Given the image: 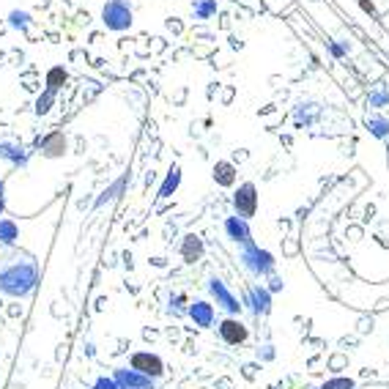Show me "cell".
I'll use <instances>...</instances> for the list:
<instances>
[{"label":"cell","mask_w":389,"mask_h":389,"mask_svg":"<svg viewBox=\"0 0 389 389\" xmlns=\"http://www.w3.org/2000/svg\"><path fill=\"white\" fill-rule=\"evenodd\" d=\"M220 337L227 345H241V343H247L250 329H247V324L239 315H227V318L220 321Z\"/></svg>","instance_id":"52a82bcc"},{"label":"cell","mask_w":389,"mask_h":389,"mask_svg":"<svg viewBox=\"0 0 389 389\" xmlns=\"http://www.w3.org/2000/svg\"><path fill=\"white\" fill-rule=\"evenodd\" d=\"M112 379H115L118 389H154V379H148L132 368H118L112 373Z\"/></svg>","instance_id":"ba28073f"},{"label":"cell","mask_w":389,"mask_h":389,"mask_svg":"<svg viewBox=\"0 0 389 389\" xmlns=\"http://www.w3.org/2000/svg\"><path fill=\"white\" fill-rule=\"evenodd\" d=\"M389 105V85L387 83H379L373 91H370V96H368V107L370 110H381V107H387Z\"/></svg>","instance_id":"ac0fdd59"},{"label":"cell","mask_w":389,"mask_h":389,"mask_svg":"<svg viewBox=\"0 0 389 389\" xmlns=\"http://www.w3.org/2000/svg\"><path fill=\"white\" fill-rule=\"evenodd\" d=\"M0 157L8 159L11 165H25L28 162V154L22 146H14V143H0Z\"/></svg>","instance_id":"e0dca14e"},{"label":"cell","mask_w":389,"mask_h":389,"mask_svg":"<svg viewBox=\"0 0 389 389\" xmlns=\"http://www.w3.org/2000/svg\"><path fill=\"white\" fill-rule=\"evenodd\" d=\"M244 304H250V310H252L255 318L266 315V313L272 310V293H269V288L252 285V288L247 291V296H244Z\"/></svg>","instance_id":"9c48e42d"},{"label":"cell","mask_w":389,"mask_h":389,"mask_svg":"<svg viewBox=\"0 0 389 389\" xmlns=\"http://www.w3.org/2000/svg\"><path fill=\"white\" fill-rule=\"evenodd\" d=\"M365 126L370 129V135H373V137H379V140H389V118L387 115H381V112H370V115L365 118Z\"/></svg>","instance_id":"9a60e30c"},{"label":"cell","mask_w":389,"mask_h":389,"mask_svg":"<svg viewBox=\"0 0 389 389\" xmlns=\"http://www.w3.org/2000/svg\"><path fill=\"white\" fill-rule=\"evenodd\" d=\"M178 187H181V167L173 165L170 170H167V175H165V181H162V187H159V192H157V198L165 200V198H170V195H175Z\"/></svg>","instance_id":"2e32d148"},{"label":"cell","mask_w":389,"mask_h":389,"mask_svg":"<svg viewBox=\"0 0 389 389\" xmlns=\"http://www.w3.org/2000/svg\"><path fill=\"white\" fill-rule=\"evenodd\" d=\"M217 0H192V14H195V19H200V22H206V19H211L214 14H217Z\"/></svg>","instance_id":"d6986e66"},{"label":"cell","mask_w":389,"mask_h":389,"mask_svg":"<svg viewBox=\"0 0 389 389\" xmlns=\"http://www.w3.org/2000/svg\"><path fill=\"white\" fill-rule=\"evenodd\" d=\"M53 105H55V91H50V88H47V91L36 99V107H33V110H36V115H47Z\"/></svg>","instance_id":"7402d4cb"},{"label":"cell","mask_w":389,"mask_h":389,"mask_svg":"<svg viewBox=\"0 0 389 389\" xmlns=\"http://www.w3.org/2000/svg\"><path fill=\"white\" fill-rule=\"evenodd\" d=\"M225 233H227V239L236 241V244H252L250 223L241 220V217H227V220H225Z\"/></svg>","instance_id":"7c38bea8"},{"label":"cell","mask_w":389,"mask_h":389,"mask_svg":"<svg viewBox=\"0 0 389 389\" xmlns=\"http://www.w3.org/2000/svg\"><path fill=\"white\" fill-rule=\"evenodd\" d=\"M239 261H241V266H244L252 277H269V275H275V266H277L275 255H272L269 250H261L255 241H252V244H244Z\"/></svg>","instance_id":"7a4b0ae2"},{"label":"cell","mask_w":389,"mask_h":389,"mask_svg":"<svg viewBox=\"0 0 389 389\" xmlns=\"http://www.w3.org/2000/svg\"><path fill=\"white\" fill-rule=\"evenodd\" d=\"M178 252H181V261H184V263H198V261L206 255V244H203V239H200L198 233H187Z\"/></svg>","instance_id":"8fae6325"},{"label":"cell","mask_w":389,"mask_h":389,"mask_svg":"<svg viewBox=\"0 0 389 389\" xmlns=\"http://www.w3.org/2000/svg\"><path fill=\"white\" fill-rule=\"evenodd\" d=\"M66 154V135L63 132H50L44 140H42V157L47 159H60Z\"/></svg>","instance_id":"4fadbf2b"},{"label":"cell","mask_w":389,"mask_h":389,"mask_svg":"<svg viewBox=\"0 0 389 389\" xmlns=\"http://www.w3.org/2000/svg\"><path fill=\"white\" fill-rule=\"evenodd\" d=\"M36 277H39V272L31 261L11 263L8 269L0 272V293L14 296V299H25L36 288Z\"/></svg>","instance_id":"6da1fadb"},{"label":"cell","mask_w":389,"mask_h":389,"mask_svg":"<svg viewBox=\"0 0 389 389\" xmlns=\"http://www.w3.org/2000/svg\"><path fill=\"white\" fill-rule=\"evenodd\" d=\"M129 368L137 370V373H143V376H148V379L165 376V362H162V356H159V354H151V351H135V354L129 356Z\"/></svg>","instance_id":"5b68a950"},{"label":"cell","mask_w":389,"mask_h":389,"mask_svg":"<svg viewBox=\"0 0 389 389\" xmlns=\"http://www.w3.org/2000/svg\"><path fill=\"white\" fill-rule=\"evenodd\" d=\"M8 25H11L14 31H28V28H31V14H28V11H19V8H14V11L8 14Z\"/></svg>","instance_id":"44dd1931"},{"label":"cell","mask_w":389,"mask_h":389,"mask_svg":"<svg viewBox=\"0 0 389 389\" xmlns=\"http://www.w3.org/2000/svg\"><path fill=\"white\" fill-rule=\"evenodd\" d=\"M121 189H123V178H121V181H115L110 189H105V195L96 200V209H99V206H105L107 200H112V198H115V192H121Z\"/></svg>","instance_id":"cb8c5ba5"},{"label":"cell","mask_w":389,"mask_h":389,"mask_svg":"<svg viewBox=\"0 0 389 389\" xmlns=\"http://www.w3.org/2000/svg\"><path fill=\"white\" fill-rule=\"evenodd\" d=\"M233 209H236V217L241 220H252L258 214V189L252 181H244L233 192Z\"/></svg>","instance_id":"277c9868"},{"label":"cell","mask_w":389,"mask_h":389,"mask_svg":"<svg viewBox=\"0 0 389 389\" xmlns=\"http://www.w3.org/2000/svg\"><path fill=\"white\" fill-rule=\"evenodd\" d=\"M91 389H118V384H115V379L102 376V379H96V384H94Z\"/></svg>","instance_id":"484cf974"},{"label":"cell","mask_w":389,"mask_h":389,"mask_svg":"<svg viewBox=\"0 0 389 389\" xmlns=\"http://www.w3.org/2000/svg\"><path fill=\"white\" fill-rule=\"evenodd\" d=\"M269 282H272V285H269V293H272V291H282V279H279L277 275H269Z\"/></svg>","instance_id":"83f0119b"},{"label":"cell","mask_w":389,"mask_h":389,"mask_svg":"<svg viewBox=\"0 0 389 389\" xmlns=\"http://www.w3.org/2000/svg\"><path fill=\"white\" fill-rule=\"evenodd\" d=\"M19 239V227H17V223L14 220H0V244H14Z\"/></svg>","instance_id":"ffe728a7"},{"label":"cell","mask_w":389,"mask_h":389,"mask_svg":"<svg viewBox=\"0 0 389 389\" xmlns=\"http://www.w3.org/2000/svg\"><path fill=\"white\" fill-rule=\"evenodd\" d=\"M236 178H239V170H236L233 162L223 159V162H217V165H214V181H217V187L230 189V187L236 184Z\"/></svg>","instance_id":"5bb4252c"},{"label":"cell","mask_w":389,"mask_h":389,"mask_svg":"<svg viewBox=\"0 0 389 389\" xmlns=\"http://www.w3.org/2000/svg\"><path fill=\"white\" fill-rule=\"evenodd\" d=\"M0 200H3V181H0Z\"/></svg>","instance_id":"f1b7e54d"},{"label":"cell","mask_w":389,"mask_h":389,"mask_svg":"<svg viewBox=\"0 0 389 389\" xmlns=\"http://www.w3.org/2000/svg\"><path fill=\"white\" fill-rule=\"evenodd\" d=\"M187 313H189V318L195 321V327H200V329H209V327H214V304L211 302H206V299H198V302H192L189 307H187Z\"/></svg>","instance_id":"30bf717a"},{"label":"cell","mask_w":389,"mask_h":389,"mask_svg":"<svg viewBox=\"0 0 389 389\" xmlns=\"http://www.w3.org/2000/svg\"><path fill=\"white\" fill-rule=\"evenodd\" d=\"M327 50H329L334 58H345V47H340L337 42H327Z\"/></svg>","instance_id":"4316f807"},{"label":"cell","mask_w":389,"mask_h":389,"mask_svg":"<svg viewBox=\"0 0 389 389\" xmlns=\"http://www.w3.org/2000/svg\"><path fill=\"white\" fill-rule=\"evenodd\" d=\"M102 22L115 31V33H123L132 28L135 22V11H132V3L129 0H107L102 6Z\"/></svg>","instance_id":"3957f363"},{"label":"cell","mask_w":389,"mask_h":389,"mask_svg":"<svg viewBox=\"0 0 389 389\" xmlns=\"http://www.w3.org/2000/svg\"><path fill=\"white\" fill-rule=\"evenodd\" d=\"M209 293H211V299L217 302V307H223L227 315H239V313H241V307H244V304H241V302H239V299L227 291V285H225L217 275H214V277H209Z\"/></svg>","instance_id":"8992f818"},{"label":"cell","mask_w":389,"mask_h":389,"mask_svg":"<svg viewBox=\"0 0 389 389\" xmlns=\"http://www.w3.org/2000/svg\"><path fill=\"white\" fill-rule=\"evenodd\" d=\"M0 214H3V200H0Z\"/></svg>","instance_id":"f546056e"},{"label":"cell","mask_w":389,"mask_h":389,"mask_svg":"<svg viewBox=\"0 0 389 389\" xmlns=\"http://www.w3.org/2000/svg\"><path fill=\"white\" fill-rule=\"evenodd\" d=\"M63 83H66V71H63V66H53V69L47 71V88H50V91H58Z\"/></svg>","instance_id":"603a6c76"},{"label":"cell","mask_w":389,"mask_h":389,"mask_svg":"<svg viewBox=\"0 0 389 389\" xmlns=\"http://www.w3.org/2000/svg\"><path fill=\"white\" fill-rule=\"evenodd\" d=\"M321 389H354V381L351 379H332V381H327Z\"/></svg>","instance_id":"d4e9b609"}]
</instances>
